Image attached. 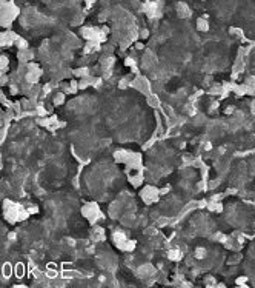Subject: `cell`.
<instances>
[{
  "mask_svg": "<svg viewBox=\"0 0 255 288\" xmlns=\"http://www.w3.org/2000/svg\"><path fill=\"white\" fill-rule=\"evenodd\" d=\"M197 28H198L200 31H208V29H209L208 22L203 20V19H198V20H197Z\"/></svg>",
  "mask_w": 255,
  "mask_h": 288,
  "instance_id": "1",
  "label": "cell"
},
{
  "mask_svg": "<svg viewBox=\"0 0 255 288\" xmlns=\"http://www.w3.org/2000/svg\"><path fill=\"white\" fill-rule=\"evenodd\" d=\"M206 254V250L204 248H197V251H195V256H197V259H203Z\"/></svg>",
  "mask_w": 255,
  "mask_h": 288,
  "instance_id": "2",
  "label": "cell"
},
{
  "mask_svg": "<svg viewBox=\"0 0 255 288\" xmlns=\"http://www.w3.org/2000/svg\"><path fill=\"white\" fill-rule=\"evenodd\" d=\"M180 256H181V253H180V251H175V250L169 253V257H171L172 260H178V259H180Z\"/></svg>",
  "mask_w": 255,
  "mask_h": 288,
  "instance_id": "3",
  "label": "cell"
}]
</instances>
